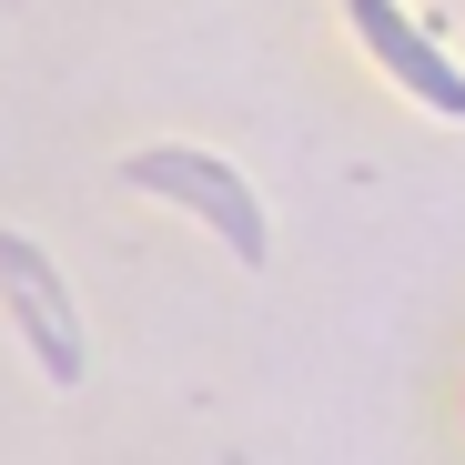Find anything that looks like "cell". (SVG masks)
Here are the masks:
<instances>
[{
	"label": "cell",
	"mask_w": 465,
	"mask_h": 465,
	"mask_svg": "<svg viewBox=\"0 0 465 465\" xmlns=\"http://www.w3.org/2000/svg\"><path fill=\"white\" fill-rule=\"evenodd\" d=\"M132 183L142 193H173V203H193L213 232H223V243L232 253H243V263H263V213H253V193L243 183H232L223 163H213V152H183V142H163V152H132Z\"/></svg>",
	"instance_id": "6da1fadb"
},
{
	"label": "cell",
	"mask_w": 465,
	"mask_h": 465,
	"mask_svg": "<svg viewBox=\"0 0 465 465\" xmlns=\"http://www.w3.org/2000/svg\"><path fill=\"white\" fill-rule=\"evenodd\" d=\"M344 21H354V41L384 61V71H395V82L415 92V102H435V112H465V71L395 11V0H344Z\"/></svg>",
	"instance_id": "7a4b0ae2"
}]
</instances>
